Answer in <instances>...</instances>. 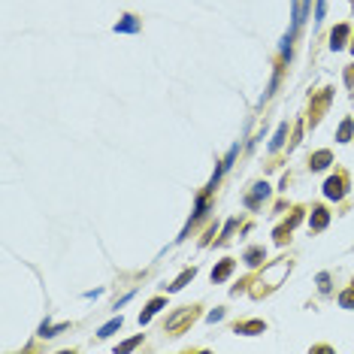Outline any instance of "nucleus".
Wrapping results in <instances>:
<instances>
[{"mask_svg": "<svg viewBox=\"0 0 354 354\" xmlns=\"http://www.w3.org/2000/svg\"><path fill=\"white\" fill-rule=\"evenodd\" d=\"M254 330H263V324H260V321H251V324H242V327H236V333H245V336H251Z\"/></svg>", "mask_w": 354, "mask_h": 354, "instance_id": "13", "label": "nucleus"}, {"mask_svg": "<svg viewBox=\"0 0 354 354\" xmlns=\"http://www.w3.org/2000/svg\"><path fill=\"white\" fill-rule=\"evenodd\" d=\"M351 118H345V121H342V127H339V142H348V136H351Z\"/></svg>", "mask_w": 354, "mask_h": 354, "instance_id": "12", "label": "nucleus"}, {"mask_svg": "<svg viewBox=\"0 0 354 354\" xmlns=\"http://www.w3.org/2000/svg\"><path fill=\"white\" fill-rule=\"evenodd\" d=\"M118 327H121V315H118V318H112V321H109L106 327H100V333H97V336H100V339H106V336H112V333H115Z\"/></svg>", "mask_w": 354, "mask_h": 354, "instance_id": "8", "label": "nucleus"}, {"mask_svg": "<svg viewBox=\"0 0 354 354\" xmlns=\"http://www.w3.org/2000/svg\"><path fill=\"white\" fill-rule=\"evenodd\" d=\"M161 306H164V297H157V300H151V303H148V309H145V312L139 315V324H145V321H151V315H154L157 309H161Z\"/></svg>", "mask_w": 354, "mask_h": 354, "instance_id": "5", "label": "nucleus"}, {"mask_svg": "<svg viewBox=\"0 0 354 354\" xmlns=\"http://www.w3.org/2000/svg\"><path fill=\"white\" fill-rule=\"evenodd\" d=\"M142 342V336H136V339H130V342H124V345H118V351H130V348H136Z\"/></svg>", "mask_w": 354, "mask_h": 354, "instance_id": "17", "label": "nucleus"}, {"mask_svg": "<svg viewBox=\"0 0 354 354\" xmlns=\"http://www.w3.org/2000/svg\"><path fill=\"white\" fill-rule=\"evenodd\" d=\"M188 279H194V269H185V272L179 275V279H176L170 288H173V291H179V288H185V282H188Z\"/></svg>", "mask_w": 354, "mask_h": 354, "instance_id": "11", "label": "nucleus"}, {"mask_svg": "<svg viewBox=\"0 0 354 354\" xmlns=\"http://www.w3.org/2000/svg\"><path fill=\"white\" fill-rule=\"evenodd\" d=\"M285 136H288V124H279V130H275V136H272V142H269V148L275 151L282 142H285Z\"/></svg>", "mask_w": 354, "mask_h": 354, "instance_id": "10", "label": "nucleus"}, {"mask_svg": "<svg viewBox=\"0 0 354 354\" xmlns=\"http://www.w3.org/2000/svg\"><path fill=\"white\" fill-rule=\"evenodd\" d=\"M266 194H269V185L266 182L254 185V197H248V206H257V200H260V197H266Z\"/></svg>", "mask_w": 354, "mask_h": 354, "instance_id": "9", "label": "nucleus"}, {"mask_svg": "<svg viewBox=\"0 0 354 354\" xmlns=\"http://www.w3.org/2000/svg\"><path fill=\"white\" fill-rule=\"evenodd\" d=\"M324 194L330 197V200H342V197H345V179H342V176H333V179H327V185H324Z\"/></svg>", "mask_w": 354, "mask_h": 354, "instance_id": "1", "label": "nucleus"}, {"mask_svg": "<svg viewBox=\"0 0 354 354\" xmlns=\"http://www.w3.org/2000/svg\"><path fill=\"white\" fill-rule=\"evenodd\" d=\"M345 36H348V27H345V24H339V27L330 33V39H333V43H330V49H333V52L345 46Z\"/></svg>", "mask_w": 354, "mask_h": 354, "instance_id": "4", "label": "nucleus"}, {"mask_svg": "<svg viewBox=\"0 0 354 354\" xmlns=\"http://www.w3.org/2000/svg\"><path fill=\"white\" fill-rule=\"evenodd\" d=\"M58 330H64V324H61V327H52V324H43V327H39V336H55Z\"/></svg>", "mask_w": 354, "mask_h": 354, "instance_id": "15", "label": "nucleus"}, {"mask_svg": "<svg viewBox=\"0 0 354 354\" xmlns=\"http://www.w3.org/2000/svg\"><path fill=\"white\" fill-rule=\"evenodd\" d=\"M260 257H263V248H251V251H245V260L254 266V263H260Z\"/></svg>", "mask_w": 354, "mask_h": 354, "instance_id": "14", "label": "nucleus"}, {"mask_svg": "<svg viewBox=\"0 0 354 354\" xmlns=\"http://www.w3.org/2000/svg\"><path fill=\"white\" fill-rule=\"evenodd\" d=\"M330 164V151H318V154H312V170H324Z\"/></svg>", "mask_w": 354, "mask_h": 354, "instance_id": "7", "label": "nucleus"}, {"mask_svg": "<svg viewBox=\"0 0 354 354\" xmlns=\"http://www.w3.org/2000/svg\"><path fill=\"white\" fill-rule=\"evenodd\" d=\"M230 272H233V260H221V263L212 269V282H224Z\"/></svg>", "mask_w": 354, "mask_h": 354, "instance_id": "2", "label": "nucleus"}, {"mask_svg": "<svg viewBox=\"0 0 354 354\" xmlns=\"http://www.w3.org/2000/svg\"><path fill=\"white\" fill-rule=\"evenodd\" d=\"M327 221H330L327 209H315V215H312V227H315V230H324V227H327Z\"/></svg>", "mask_w": 354, "mask_h": 354, "instance_id": "6", "label": "nucleus"}, {"mask_svg": "<svg viewBox=\"0 0 354 354\" xmlns=\"http://www.w3.org/2000/svg\"><path fill=\"white\" fill-rule=\"evenodd\" d=\"M342 306L345 309H354V294H342Z\"/></svg>", "mask_w": 354, "mask_h": 354, "instance_id": "18", "label": "nucleus"}, {"mask_svg": "<svg viewBox=\"0 0 354 354\" xmlns=\"http://www.w3.org/2000/svg\"><path fill=\"white\" fill-rule=\"evenodd\" d=\"M221 318H224V312H221V309H215V312L209 315V321H221Z\"/></svg>", "mask_w": 354, "mask_h": 354, "instance_id": "19", "label": "nucleus"}, {"mask_svg": "<svg viewBox=\"0 0 354 354\" xmlns=\"http://www.w3.org/2000/svg\"><path fill=\"white\" fill-rule=\"evenodd\" d=\"M115 30H118V33H136V30H139V21H136L133 15H124V21H118Z\"/></svg>", "mask_w": 354, "mask_h": 354, "instance_id": "3", "label": "nucleus"}, {"mask_svg": "<svg viewBox=\"0 0 354 354\" xmlns=\"http://www.w3.org/2000/svg\"><path fill=\"white\" fill-rule=\"evenodd\" d=\"M327 12V0H318V6H315V21H321Z\"/></svg>", "mask_w": 354, "mask_h": 354, "instance_id": "16", "label": "nucleus"}]
</instances>
